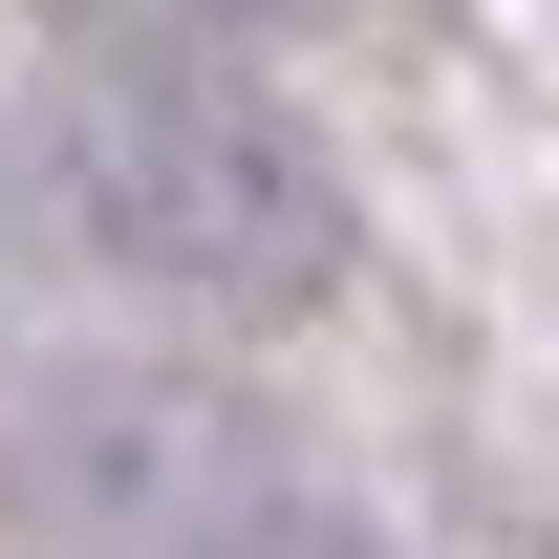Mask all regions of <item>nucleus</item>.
<instances>
[{
	"mask_svg": "<svg viewBox=\"0 0 559 559\" xmlns=\"http://www.w3.org/2000/svg\"><path fill=\"white\" fill-rule=\"evenodd\" d=\"M0 173L66 259L194 301V323H301L345 280V173L215 44H44L0 86Z\"/></svg>",
	"mask_w": 559,
	"mask_h": 559,
	"instance_id": "nucleus-1",
	"label": "nucleus"
},
{
	"mask_svg": "<svg viewBox=\"0 0 559 559\" xmlns=\"http://www.w3.org/2000/svg\"><path fill=\"white\" fill-rule=\"evenodd\" d=\"M0 474H22L44 559H409L323 452H280L237 388L108 366V345L0 366Z\"/></svg>",
	"mask_w": 559,
	"mask_h": 559,
	"instance_id": "nucleus-2",
	"label": "nucleus"
},
{
	"mask_svg": "<svg viewBox=\"0 0 559 559\" xmlns=\"http://www.w3.org/2000/svg\"><path fill=\"white\" fill-rule=\"evenodd\" d=\"M194 22H280V0H194Z\"/></svg>",
	"mask_w": 559,
	"mask_h": 559,
	"instance_id": "nucleus-3",
	"label": "nucleus"
}]
</instances>
